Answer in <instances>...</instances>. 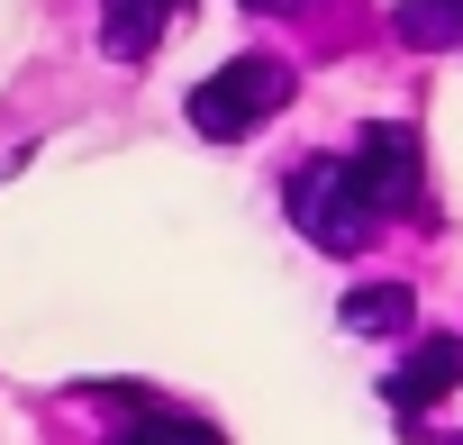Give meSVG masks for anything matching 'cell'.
Wrapping results in <instances>:
<instances>
[{
	"instance_id": "6da1fadb",
	"label": "cell",
	"mask_w": 463,
	"mask_h": 445,
	"mask_svg": "<svg viewBox=\"0 0 463 445\" xmlns=\"http://www.w3.org/2000/svg\"><path fill=\"white\" fill-rule=\"evenodd\" d=\"M282 200H291V228L309 246H327V255H364L382 237V200H373V182H364L354 155H309Z\"/></svg>"
},
{
	"instance_id": "7a4b0ae2",
	"label": "cell",
	"mask_w": 463,
	"mask_h": 445,
	"mask_svg": "<svg viewBox=\"0 0 463 445\" xmlns=\"http://www.w3.org/2000/svg\"><path fill=\"white\" fill-rule=\"evenodd\" d=\"M282 100H291V64H282V55H227V64L191 91V128H200L209 146H237V137H255Z\"/></svg>"
},
{
	"instance_id": "3957f363",
	"label": "cell",
	"mask_w": 463,
	"mask_h": 445,
	"mask_svg": "<svg viewBox=\"0 0 463 445\" xmlns=\"http://www.w3.org/2000/svg\"><path fill=\"white\" fill-rule=\"evenodd\" d=\"M354 164H364V182H373L382 218H418V209H427V182H418V137H409L400 118L364 128V137H354Z\"/></svg>"
},
{
	"instance_id": "277c9868",
	"label": "cell",
	"mask_w": 463,
	"mask_h": 445,
	"mask_svg": "<svg viewBox=\"0 0 463 445\" xmlns=\"http://www.w3.org/2000/svg\"><path fill=\"white\" fill-rule=\"evenodd\" d=\"M382 391H391V409H400V418L436 409L445 391H463V336H427V346H418V355H409Z\"/></svg>"
},
{
	"instance_id": "5b68a950",
	"label": "cell",
	"mask_w": 463,
	"mask_h": 445,
	"mask_svg": "<svg viewBox=\"0 0 463 445\" xmlns=\"http://www.w3.org/2000/svg\"><path fill=\"white\" fill-rule=\"evenodd\" d=\"M182 10H191V0H100V46H109L118 64H146Z\"/></svg>"
},
{
	"instance_id": "8992f818",
	"label": "cell",
	"mask_w": 463,
	"mask_h": 445,
	"mask_svg": "<svg viewBox=\"0 0 463 445\" xmlns=\"http://www.w3.org/2000/svg\"><path fill=\"white\" fill-rule=\"evenodd\" d=\"M354 336H400L409 318H418V300H409V282H373V291H345V309H336Z\"/></svg>"
},
{
	"instance_id": "52a82bcc",
	"label": "cell",
	"mask_w": 463,
	"mask_h": 445,
	"mask_svg": "<svg viewBox=\"0 0 463 445\" xmlns=\"http://www.w3.org/2000/svg\"><path fill=\"white\" fill-rule=\"evenodd\" d=\"M409 46H463V0H400V19H391Z\"/></svg>"
},
{
	"instance_id": "ba28073f",
	"label": "cell",
	"mask_w": 463,
	"mask_h": 445,
	"mask_svg": "<svg viewBox=\"0 0 463 445\" xmlns=\"http://www.w3.org/2000/svg\"><path fill=\"white\" fill-rule=\"evenodd\" d=\"M118 445H218V427H209V418H173V409H155V418H137Z\"/></svg>"
},
{
	"instance_id": "9c48e42d",
	"label": "cell",
	"mask_w": 463,
	"mask_h": 445,
	"mask_svg": "<svg viewBox=\"0 0 463 445\" xmlns=\"http://www.w3.org/2000/svg\"><path fill=\"white\" fill-rule=\"evenodd\" d=\"M246 10H300V0H246Z\"/></svg>"
}]
</instances>
